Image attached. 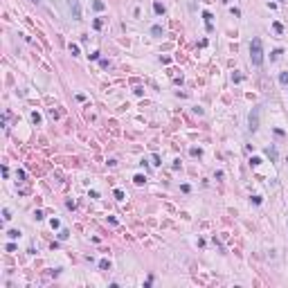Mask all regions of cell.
I'll return each instance as SVG.
<instances>
[{"mask_svg":"<svg viewBox=\"0 0 288 288\" xmlns=\"http://www.w3.org/2000/svg\"><path fill=\"white\" fill-rule=\"evenodd\" d=\"M32 2H38V0H32Z\"/></svg>","mask_w":288,"mask_h":288,"instance_id":"cell-24","label":"cell"},{"mask_svg":"<svg viewBox=\"0 0 288 288\" xmlns=\"http://www.w3.org/2000/svg\"><path fill=\"white\" fill-rule=\"evenodd\" d=\"M32 122H34V124H38V122H41V115H38V113H32Z\"/></svg>","mask_w":288,"mask_h":288,"instance_id":"cell-19","label":"cell"},{"mask_svg":"<svg viewBox=\"0 0 288 288\" xmlns=\"http://www.w3.org/2000/svg\"><path fill=\"white\" fill-rule=\"evenodd\" d=\"M277 2H284V0H277Z\"/></svg>","mask_w":288,"mask_h":288,"instance_id":"cell-25","label":"cell"},{"mask_svg":"<svg viewBox=\"0 0 288 288\" xmlns=\"http://www.w3.org/2000/svg\"><path fill=\"white\" fill-rule=\"evenodd\" d=\"M153 11L155 14H164V5L162 2H153Z\"/></svg>","mask_w":288,"mask_h":288,"instance_id":"cell-6","label":"cell"},{"mask_svg":"<svg viewBox=\"0 0 288 288\" xmlns=\"http://www.w3.org/2000/svg\"><path fill=\"white\" fill-rule=\"evenodd\" d=\"M34 218H36V221H41V218H43V212H41V209H36V212H34Z\"/></svg>","mask_w":288,"mask_h":288,"instance_id":"cell-22","label":"cell"},{"mask_svg":"<svg viewBox=\"0 0 288 288\" xmlns=\"http://www.w3.org/2000/svg\"><path fill=\"white\" fill-rule=\"evenodd\" d=\"M259 115H261V106H254L252 108V113H250V117H248V122H250V131H257L259 128Z\"/></svg>","mask_w":288,"mask_h":288,"instance_id":"cell-2","label":"cell"},{"mask_svg":"<svg viewBox=\"0 0 288 288\" xmlns=\"http://www.w3.org/2000/svg\"><path fill=\"white\" fill-rule=\"evenodd\" d=\"M250 162H252L254 167H257V164H261V158H250Z\"/></svg>","mask_w":288,"mask_h":288,"instance_id":"cell-23","label":"cell"},{"mask_svg":"<svg viewBox=\"0 0 288 288\" xmlns=\"http://www.w3.org/2000/svg\"><path fill=\"white\" fill-rule=\"evenodd\" d=\"M2 218H5V221H9V218H11V212H9V209H5V212H2Z\"/></svg>","mask_w":288,"mask_h":288,"instance_id":"cell-21","label":"cell"},{"mask_svg":"<svg viewBox=\"0 0 288 288\" xmlns=\"http://www.w3.org/2000/svg\"><path fill=\"white\" fill-rule=\"evenodd\" d=\"M7 236H9L11 241H16V239L20 236V232H18V230H9V232H7Z\"/></svg>","mask_w":288,"mask_h":288,"instance_id":"cell-8","label":"cell"},{"mask_svg":"<svg viewBox=\"0 0 288 288\" xmlns=\"http://www.w3.org/2000/svg\"><path fill=\"white\" fill-rule=\"evenodd\" d=\"M266 155H268L270 158V160H273V162H277V149H275V147H266Z\"/></svg>","mask_w":288,"mask_h":288,"instance_id":"cell-4","label":"cell"},{"mask_svg":"<svg viewBox=\"0 0 288 288\" xmlns=\"http://www.w3.org/2000/svg\"><path fill=\"white\" fill-rule=\"evenodd\" d=\"M70 52H72V56H79V47L77 45H70Z\"/></svg>","mask_w":288,"mask_h":288,"instance_id":"cell-20","label":"cell"},{"mask_svg":"<svg viewBox=\"0 0 288 288\" xmlns=\"http://www.w3.org/2000/svg\"><path fill=\"white\" fill-rule=\"evenodd\" d=\"M151 34H153V36H162V27H160V25H153V27H151Z\"/></svg>","mask_w":288,"mask_h":288,"instance_id":"cell-9","label":"cell"},{"mask_svg":"<svg viewBox=\"0 0 288 288\" xmlns=\"http://www.w3.org/2000/svg\"><path fill=\"white\" fill-rule=\"evenodd\" d=\"M115 198L117 200H124V192H122V189H115Z\"/></svg>","mask_w":288,"mask_h":288,"instance_id":"cell-15","label":"cell"},{"mask_svg":"<svg viewBox=\"0 0 288 288\" xmlns=\"http://www.w3.org/2000/svg\"><path fill=\"white\" fill-rule=\"evenodd\" d=\"M203 18H205V25H207V29H212V14H209V11H205V14H203Z\"/></svg>","mask_w":288,"mask_h":288,"instance_id":"cell-5","label":"cell"},{"mask_svg":"<svg viewBox=\"0 0 288 288\" xmlns=\"http://www.w3.org/2000/svg\"><path fill=\"white\" fill-rule=\"evenodd\" d=\"M92 7H95L97 11H101V9H104V7H106V5H104V2H101V0H95V2H92Z\"/></svg>","mask_w":288,"mask_h":288,"instance_id":"cell-11","label":"cell"},{"mask_svg":"<svg viewBox=\"0 0 288 288\" xmlns=\"http://www.w3.org/2000/svg\"><path fill=\"white\" fill-rule=\"evenodd\" d=\"M250 61L257 68L263 63V43H261V38H252V43H250Z\"/></svg>","mask_w":288,"mask_h":288,"instance_id":"cell-1","label":"cell"},{"mask_svg":"<svg viewBox=\"0 0 288 288\" xmlns=\"http://www.w3.org/2000/svg\"><path fill=\"white\" fill-rule=\"evenodd\" d=\"M68 234H70L68 230H61V232H59V239H61V241H66V239H68Z\"/></svg>","mask_w":288,"mask_h":288,"instance_id":"cell-13","label":"cell"},{"mask_svg":"<svg viewBox=\"0 0 288 288\" xmlns=\"http://www.w3.org/2000/svg\"><path fill=\"white\" fill-rule=\"evenodd\" d=\"M279 56H281V50H275V52H273V54H270V59H273V61H277V59H279Z\"/></svg>","mask_w":288,"mask_h":288,"instance_id":"cell-16","label":"cell"},{"mask_svg":"<svg viewBox=\"0 0 288 288\" xmlns=\"http://www.w3.org/2000/svg\"><path fill=\"white\" fill-rule=\"evenodd\" d=\"M133 180H135V185H144V182H147V178H144V176L140 173V176H135Z\"/></svg>","mask_w":288,"mask_h":288,"instance_id":"cell-12","label":"cell"},{"mask_svg":"<svg viewBox=\"0 0 288 288\" xmlns=\"http://www.w3.org/2000/svg\"><path fill=\"white\" fill-rule=\"evenodd\" d=\"M99 268L101 270H110V261H108V259H101V261H99Z\"/></svg>","mask_w":288,"mask_h":288,"instance_id":"cell-7","label":"cell"},{"mask_svg":"<svg viewBox=\"0 0 288 288\" xmlns=\"http://www.w3.org/2000/svg\"><path fill=\"white\" fill-rule=\"evenodd\" d=\"M70 14L74 20H81V2L79 0H70Z\"/></svg>","mask_w":288,"mask_h":288,"instance_id":"cell-3","label":"cell"},{"mask_svg":"<svg viewBox=\"0 0 288 288\" xmlns=\"http://www.w3.org/2000/svg\"><path fill=\"white\" fill-rule=\"evenodd\" d=\"M52 2H56V0H52Z\"/></svg>","mask_w":288,"mask_h":288,"instance_id":"cell-26","label":"cell"},{"mask_svg":"<svg viewBox=\"0 0 288 288\" xmlns=\"http://www.w3.org/2000/svg\"><path fill=\"white\" fill-rule=\"evenodd\" d=\"M16 178H18V180H25V171H23V169H18V171H16Z\"/></svg>","mask_w":288,"mask_h":288,"instance_id":"cell-17","label":"cell"},{"mask_svg":"<svg viewBox=\"0 0 288 288\" xmlns=\"http://www.w3.org/2000/svg\"><path fill=\"white\" fill-rule=\"evenodd\" d=\"M279 83L288 86V72H281V74H279Z\"/></svg>","mask_w":288,"mask_h":288,"instance_id":"cell-10","label":"cell"},{"mask_svg":"<svg viewBox=\"0 0 288 288\" xmlns=\"http://www.w3.org/2000/svg\"><path fill=\"white\" fill-rule=\"evenodd\" d=\"M273 27H275V32H277V34H281V32H284V27H281V23H275V25H273Z\"/></svg>","mask_w":288,"mask_h":288,"instance_id":"cell-18","label":"cell"},{"mask_svg":"<svg viewBox=\"0 0 288 288\" xmlns=\"http://www.w3.org/2000/svg\"><path fill=\"white\" fill-rule=\"evenodd\" d=\"M101 25H104V23H101V18H95V23H92V27H95V29H101Z\"/></svg>","mask_w":288,"mask_h":288,"instance_id":"cell-14","label":"cell"}]
</instances>
